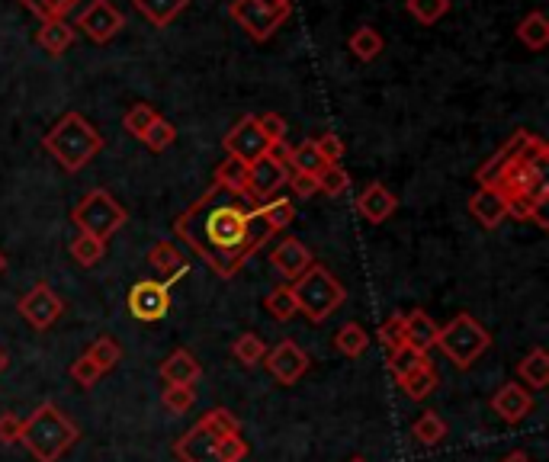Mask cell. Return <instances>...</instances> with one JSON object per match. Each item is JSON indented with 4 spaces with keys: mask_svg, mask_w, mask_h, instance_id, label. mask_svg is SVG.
Instances as JSON below:
<instances>
[{
    "mask_svg": "<svg viewBox=\"0 0 549 462\" xmlns=\"http://www.w3.org/2000/svg\"><path fill=\"white\" fill-rule=\"evenodd\" d=\"M174 235L212 273L232 280L248 264V257L261 251L273 231L257 215V203L248 193H232L212 183L193 206L174 219Z\"/></svg>",
    "mask_w": 549,
    "mask_h": 462,
    "instance_id": "1",
    "label": "cell"
},
{
    "mask_svg": "<svg viewBox=\"0 0 549 462\" xmlns=\"http://www.w3.org/2000/svg\"><path fill=\"white\" fill-rule=\"evenodd\" d=\"M549 148L533 132H517L511 142L495 151L479 167V187L495 190L505 199V212L517 222H533L537 228H549V180H546Z\"/></svg>",
    "mask_w": 549,
    "mask_h": 462,
    "instance_id": "2",
    "label": "cell"
},
{
    "mask_svg": "<svg viewBox=\"0 0 549 462\" xmlns=\"http://www.w3.org/2000/svg\"><path fill=\"white\" fill-rule=\"evenodd\" d=\"M81 430L55 402H42L29 418L23 421L20 443L36 462H58L74 443H78Z\"/></svg>",
    "mask_w": 549,
    "mask_h": 462,
    "instance_id": "3",
    "label": "cell"
},
{
    "mask_svg": "<svg viewBox=\"0 0 549 462\" xmlns=\"http://www.w3.org/2000/svg\"><path fill=\"white\" fill-rule=\"evenodd\" d=\"M42 145L68 174H78L103 151V138L81 113H65L45 132Z\"/></svg>",
    "mask_w": 549,
    "mask_h": 462,
    "instance_id": "4",
    "label": "cell"
},
{
    "mask_svg": "<svg viewBox=\"0 0 549 462\" xmlns=\"http://www.w3.org/2000/svg\"><path fill=\"white\" fill-rule=\"evenodd\" d=\"M289 289H293L296 312L302 318H309L312 325H322V321H328L347 299L344 283L322 264H312L299 276V280H293V286Z\"/></svg>",
    "mask_w": 549,
    "mask_h": 462,
    "instance_id": "5",
    "label": "cell"
},
{
    "mask_svg": "<svg viewBox=\"0 0 549 462\" xmlns=\"http://www.w3.org/2000/svg\"><path fill=\"white\" fill-rule=\"evenodd\" d=\"M71 222H74V228L84 231V235H90V238L110 241L116 231L129 222V212L106 190H90L87 196L78 199V206L71 209Z\"/></svg>",
    "mask_w": 549,
    "mask_h": 462,
    "instance_id": "6",
    "label": "cell"
},
{
    "mask_svg": "<svg viewBox=\"0 0 549 462\" xmlns=\"http://www.w3.org/2000/svg\"><path fill=\"white\" fill-rule=\"evenodd\" d=\"M437 347L456 369H469L488 347H492V334H488L472 315L460 312L447 328H440Z\"/></svg>",
    "mask_w": 549,
    "mask_h": 462,
    "instance_id": "7",
    "label": "cell"
},
{
    "mask_svg": "<svg viewBox=\"0 0 549 462\" xmlns=\"http://www.w3.org/2000/svg\"><path fill=\"white\" fill-rule=\"evenodd\" d=\"M289 10L293 7L270 4V0H232V4H228L232 20L257 42H267L273 33H277L283 20L289 17Z\"/></svg>",
    "mask_w": 549,
    "mask_h": 462,
    "instance_id": "8",
    "label": "cell"
},
{
    "mask_svg": "<svg viewBox=\"0 0 549 462\" xmlns=\"http://www.w3.org/2000/svg\"><path fill=\"white\" fill-rule=\"evenodd\" d=\"M122 26H126V17H122V10L113 0H90L78 13V20H74V29H81L87 39H94L100 45L116 39L122 33Z\"/></svg>",
    "mask_w": 549,
    "mask_h": 462,
    "instance_id": "9",
    "label": "cell"
},
{
    "mask_svg": "<svg viewBox=\"0 0 549 462\" xmlns=\"http://www.w3.org/2000/svg\"><path fill=\"white\" fill-rule=\"evenodd\" d=\"M129 315L145 325H155L167 312H171V286H164L161 280H139L129 289Z\"/></svg>",
    "mask_w": 549,
    "mask_h": 462,
    "instance_id": "10",
    "label": "cell"
},
{
    "mask_svg": "<svg viewBox=\"0 0 549 462\" xmlns=\"http://www.w3.org/2000/svg\"><path fill=\"white\" fill-rule=\"evenodd\" d=\"M17 312L23 315V321L33 331H49L61 318V312H65V302L55 296L49 283H36L26 296H20Z\"/></svg>",
    "mask_w": 549,
    "mask_h": 462,
    "instance_id": "11",
    "label": "cell"
},
{
    "mask_svg": "<svg viewBox=\"0 0 549 462\" xmlns=\"http://www.w3.org/2000/svg\"><path fill=\"white\" fill-rule=\"evenodd\" d=\"M225 154L228 158H238L244 164H254V161H261L264 154L270 151V142H267V135L261 132V126H257V116H244L238 119L232 129H228L225 135Z\"/></svg>",
    "mask_w": 549,
    "mask_h": 462,
    "instance_id": "12",
    "label": "cell"
},
{
    "mask_svg": "<svg viewBox=\"0 0 549 462\" xmlns=\"http://www.w3.org/2000/svg\"><path fill=\"white\" fill-rule=\"evenodd\" d=\"M261 363H267V373L280 385H296L305 373H309V353H305L296 341H280Z\"/></svg>",
    "mask_w": 549,
    "mask_h": 462,
    "instance_id": "13",
    "label": "cell"
},
{
    "mask_svg": "<svg viewBox=\"0 0 549 462\" xmlns=\"http://www.w3.org/2000/svg\"><path fill=\"white\" fill-rule=\"evenodd\" d=\"M286 177H289V167H283L280 161H273L270 154H264L261 161H254L248 167V196L257 206L267 203V199L277 196L280 187H286Z\"/></svg>",
    "mask_w": 549,
    "mask_h": 462,
    "instance_id": "14",
    "label": "cell"
},
{
    "mask_svg": "<svg viewBox=\"0 0 549 462\" xmlns=\"http://www.w3.org/2000/svg\"><path fill=\"white\" fill-rule=\"evenodd\" d=\"M492 411L511 427L524 424L530 418V411H533V395H530V389H524L521 382H505L492 395Z\"/></svg>",
    "mask_w": 549,
    "mask_h": 462,
    "instance_id": "15",
    "label": "cell"
},
{
    "mask_svg": "<svg viewBox=\"0 0 549 462\" xmlns=\"http://www.w3.org/2000/svg\"><path fill=\"white\" fill-rule=\"evenodd\" d=\"M216 446H219V440L212 437L203 424H193L174 440V456L180 462H219Z\"/></svg>",
    "mask_w": 549,
    "mask_h": 462,
    "instance_id": "16",
    "label": "cell"
},
{
    "mask_svg": "<svg viewBox=\"0 0 549 462\" xmlns=\"http://www.w3.org/2000/svg\"><path fill=\"white\" fill-rule=\"evenodd\" d=\"M270 264L280 276H286V280H299V276L315 264V257L299 238H283L277 248L270 251Z\"/></svg>",
    "mask_w": 549,
    "mask_h": 462,
    "instance_id": "17",
    "label": "cell"
},
{
    "mask_svg": "<svg viewBox=\"0 0 549 462\" xmlns=\"http://www.w3.org/2000/svg\"><path fill=\"white\" fill-rule=\"evenodd\" d=\"M148 264L158 270L164 286H174L190 270L187 254H183L174 241H155V244H151V248H148Z\"/></svg>",
    "mask_w": 549,
    "mask_h": 462,
    "instance_id": "18",
    "label": "cell"
},
{
    "mask_svg": "<svg viewBox=\"0 0 549 462\" xmlns=\"http://www.w3.org/2000/svg\"><path fill=\"white\" fill-rule=\"evenodd\" d=\"M395 209H399V199H395V193H389L386 183H379V180L366 183L363 193L357 196V212L370 225H383Z\"/></svg>",
    "mask_w": 549,
    "mask_h": 462,
    "instance_id": "19",
    "label": "cell"
},
{
    "mask_svg": "<svg viewBox=\"0 0 549 462\" xmlns=\"http://www.w3.org/2000/svg\"><path fill=\"white\" fill-rule=\"evenodd\" d=\"M158 373H161L164 385H196L203 376V366L187 347H177V350H171V357L158 366Z\"/></svg>",
    "mask_w": 549,
    "mask_h": 462,
    "instance_id": "20",
    "label": "cell"
},
{
    "mask_svg": "<svg viewBox=\"0 0 549 462\" xmlns=\"http://www.w3.org/2000/svg\"><path fill=\"white\" fill-rule=\"evenodd\" d=\"M440 325L427 312H408L405 315V347L415 353H431L437 347Z\"/></svg>",
    "mask_w": 549,
    "mask_h": 462,
    "instance_id": "21",
    "label": "cell"
},
{
    "mask_svg": "<svg viewBox=\"0 0 549 462\" xmlns=\"http://www.w3.org/2000/svg\"><path fill=\"white\" fill-rule=\"evenodd\" d=\"M469 215H472V219H476L482 228L495 231L501 222L508 219V212H505V199H501L495 190L479 187L476 193L469 196Z\"/></svg>",
    "mask_w": 549,
    "mask_h": 462,
    "instance_id": "22",
    "label": "cell"
},
{
    "mask_svg": "<svg viewBox=\"0 0 549 462\" xmlns=\"http://www.w3.org/2000/svg\"><path fill=\"white\" fill-rule=\"evenodd\" d=\"M395 382L402 385V392L411 398V402H424V398H431V395H434V389L440 385L437 369H434V363H431V360H424V363H418V366H411L408 373H402Z\"/></svg>",
    "mask_w": 549,
    "mask_h": 462,
    "instance_id": "23",
    "label": "cell"
},
{
    "mask_svg": "<svg viewBox=\"0 0 549 462\" xmlns=\"http://www.w3.org/2000/svg\"><path fill=\"white\" fill-rule=\"evenodd\" d=\"M74 39H78V29H74L68 20H45L36 33V42L49 55H65L74 45Z\"/></svg>",
    "mask_w": 549,
    "mask_h": 462,
    "instance_id": "24",
    "label": "cell"
},
{
    "mask_svg": "<svg viewBox=\"0 0 549 462\" xmlns=\"http://www.w3.org/2000/svg\"><path fill=\"white\" fill-rule=\"evenodd\" d=\"M514 373H517V379H524L527 389H533V392L546 389L549 385V353L543 347H533L527 357L514 366Z\"/></svg>",
    "mask_w": 549,
    "mask_h": 462,
    "instance_id": "25",
    "label": "cell"
},
{
    "mask_svg": "<svg viewBox=\"0 0 549 462\" xmlns=\"http://www.w3.org/2000/svg\"><path fill=\"white\" fill-rule=\"evenodd\" d=\"M187 4H190V0H132V7L139 10L155 29L171 26L180 13L187 10Z\"/></svg>",
    "mask_w": 549,
    "mask_h": 462,
    "instance_id": "26",
    "label": "cell"
},
{
    "mask_svg": "<svg viewBox=\"0 0 549 462\" xmlns=\"http://www.w3.org/2000/svg\"><path fill=\"white\" fill-rule=\"evenodd\" d=\"M514 36H517V42H524V49L543 52L549 45V20H546V13H540V10L527 13V17L517 23Z\"/></svg>",
    "mask_w": 549,
    "mask_h": 462,
    "instance_id": "27",
    "label": "cell"
},
{
    "mask_svg": "<svg viewBox=\"0 0 549 462\" xmlns=\"http://www.w3.org/2000/svg\"><path fill=\"white\" fill-rule=\"evenodd\" d=\"M366 347H370V334H366V328L357 325V321H350V325L338 328V334H334V350L344 353L350 360L363 357Z\"/></svg>",
    "mask_w": 549,
    "mask_h": 462,
    "instance_id": "28",
    "label": "cell"
},
{
    "mask_svg": "<svg viewBox=\"0 0 549 462\" xmlns=\"http://www.w3.org/2000/svg\"><path fill=\"white\" fill-rule=\"evenodd\" d=\"M383 45H386L383 36H379L373 26L354 29V33H350V39H347V49L354 52L357 61H376L379 52H383Z\"/></svg>",
    "mask_w": 549,
    "mask_h": 462,
    "instance_id": "29",
    "label": "cell"
},
{
    "mask_svg": "<svg viewBox=\"0 0 549 462\" xmlns=\"http://www.w3.org/2000/svg\"><path fill=\"white\" fill-rule=\"evenodd\" d=\"M68 251H71V257H74V264L90 270V267H97L100 260H103V254H106V241L90 238V235H84V231H78V235L71 238Z\"/></svg>",
    "mask_w": 549,
    "mask_h": 462,
    "instance_id": "30",
    "label": "cell"
},
{
    "mask_svg": "<svg viewBox=\"0 0 549 462\" xmlns=\"http://www.w3.org/2000/svg\"><path fill=\"white\" fill-rule=\"evenodd\" d=\"M325 158L318 154V148H315V142L312 138H305L302 145H296L293 151H289V171H299V174H312V177H318L325 171Z\"/></svg>",
    "mask_w": 549,
    "mask_h": 462,
    "instance_id": "31",
    "label": "cell"
},
{
    "mask_svg": "<svg viewBox=\"0 0 549 462\" xmlns=\"http://www.w3.org/2000/svg\"><path fill=\"white\" fill-rule=\"evenodd\" d=\"M257 215L264 219V225L277 235V231L289 228L296 219V206H293V199H270V203H261L257 206Z\"/></svg>",
    "mask_w": 549,
    "mask_h": 462,
    "instance_id": "32",
    "label": "cell"
},
{
    "mask_svg": "<svg viewBox=\"0 0 549 462\" xmlns=\"http://www.w3.org/2000/svg\"><path fill=\"white\" fill-rule=\"evenodd\" d=\"M216 183L232 193H248V164L238 158H225L216 167Z\"/></svg>",
    "mask_w": 549,
    "mask_h": 462,
    "instance_id": "33",
    "label": "cell"
},
{
    "mask_svg": "<svg viewBox=\"0 0 549 462\" xmlns=\"http://www.w3.org/2000/svg\"><path fill=\"white\" fill-rule=\"evenodd\" d=\"M200 424H203L216 440L241 434V421H238L228 408H209V411L203 414V418H200Z\"/></svg>",
    "mask_w": 549,
    "mask_h": 462,
    "instance_id": "34",
    "label": "cell"
},
{
    "mask_svg": "<svg viewBox=\"0 0 549 462\" xmlns=\"http://www.w3.org/2000/svg\"><path fill=\"white\" fill-rule=\"evenodd\" d=\"M411 437H415L421 446H437L440 440L447 437V424L440 421L437 411H424L421 418L415 421V427H411Z\"/></svg>",
    "mask_w": 549,
    "mask_h": 462,
    "instance_id": "35",
    "label": "cell"
},
{
    "mask_svg": "<svg viewBox=\"0 0 549 462\" xmlns=\"http://www.w3.org/2000/svg\"><path fill=\"white\" fill-rule=\"evenodd\" d=\"M232 357L241 363V366H257L264 357H267V344L261 341L257 334H241L235 337V344H232Z\"/></svg>",
    "mask_w": 549,
    "mask_h": 462,
    "instance_id": "36",
    "label": "cell"
},
{
    "mask_svg": "<svg viewBox=\"0 0 549 462\" xmlns=\"http://www.w3.org/2000/svg\"><path fill=\"white\" fill-rule=\"evenodd\" d=\"M405 7L421 26H434L450 13V0H405Z\"/></svg>",
    "mask_w": 549,
    "mask_h": 462,
    "instance_id": "37",
    "label": "cell"
},
{
    "mask_svg": "<svg viewBox=\"0 0 549 462\" xmlns=\"http://www.w3.org/2000/svg\"><path fill=\"white\" fill-rule=\"evenodd\" d=\"M139 142H145L151 151H164V148H171L174 142H177V129H174V122H167L164 116H158L151 126L145 129V135L139 138Z\"/></svg>",
    "mask_w": 549,
    "mask_h": 462,
    "instance_id": "38",
    "label": "cell"
},
{
    "mask_svg": "<svg viewBox=\"0 0 549 462\" xmlns=\"http://www.w3.org/2000/svg\"><path fill=\"white\" fill-rule=\"evenodd\" d=\"M264 308L277 318V321H293L299 312H296V299H293V289L289 286H277L270 292V296L264 299Z\"/></svg>",
    "mask_w": 549,
    "mask_h": 462,
    "instance_id": "39",
    "label": "cell"
},
{
    "mask_svg": "<svg viewBox=\"0 0 549 462\" xmlns=\"http://www.w3.org/2000/svg\"><path fill=\"white\" fill-rule=\"evenodd\" d=\"M87 357L100 366V373H110V369H116V363L122 360V347L113 341V337H97V341L90 344Z\"/></svg>",
    "mask_w": 549,
    "mask_h": 462,
    "instance_id": "40",
    "label": "cell"
},
{
    "mask_svg": "<svg viewBox=\"0 0 549 462\" xmlns=\"http://www.w3.org/2000/svg\"><path fill=\"white\" fill-rule=\"evenodd\" d=\"M26 10H33L36 17L45 20H65L68 13L78 7V0H20Z\"/></svg>",
    "mask_w": 549,
    "mask_h": 462,
    "instance_id": "41",
    "label": "cell"
},
{
    "mask_svg": "<svg viewBox=\"0 0 549 462\" xmlns=\"http://www.w3.org/2000/svg\"><path fill=\"white\" fill-rule=\"evenodd\" d=\"M155 119H158L155 106H151V103H135L132 110H129L126 116H122V129H126L132 138H142V135H145V129H148Z\"/></svg>",
    "mask_w": 549,
    "mask_h": 462,
    "instance_id": "42",
    "label": "cell"
},
{
    "mask_svg": "<svg viewBox=\"0 0 549 462\" xmlns=\"http://www.w3.org/2000/svg\"><path fill=\"white\" fill-rule=\"evenodd\" d=\"M161 402L171 414H187L196 405V392H193V385H167Z\"/></svg>",
    "mask_w": 549,
    "mask_h": 462,
    "instance_id": "43",
    "label": "cell"
},
{
    "mask_svg": "<svg viewBox=\"0 0 549 462\" xmlns=\"http://www.w3.org/2000/svg\"><path fill=\"white\" fill-rule=\"evenodd\" d=\"M376 334H379V344L386 347V353L405 347V315H389Z\"/></svg>",
    "mask_w": 549,
    "mask_h": 462,
    "instance_id": "44",
    "label": "cell"
},
{
    "mask_svg": "<svg viewBox=\"0 0 549 462\" xmlns=\"http://www.w3.org/2000/svg\"><path fill=\"white\" fill-rule=\"evenodd\" d=\"M315 180H318V190H322L325 196H341L350 187V177L341 164H328Z\"/></svg>",
    "mask_w": 549,
    "mask_h": 462,
    "instance_id": "45",
    "label": "cell"
},
{
    "mask_svg": "<svg viewBox=\"0 0 549 462\" xmlns=\"http://www.w3.org/2000/svg\"><path fill=\"white\" fill-rule=\"evenodd\" d=\"M68 373H71L74 382L81 385V389H94V385L100 382V376H103V373H100V366H97L94 360H90L87 353H81V357L71 363Z\"/></svg>",
    "mask_w": 549,
    "mask_h": 462,
    "instance_id": "46",
    "label": "cell"
},
{
    "mask_svg": "<svg viewBox=\"0 0 549 462\" xmlns=\"http://www.w3.org/2000/svg\"><path fill=\"white\" fill-rule=\"evenodd\" d=\"M389 373L399 379L402 373H408L411 366H418V363H424V360H431L427 353H415V350H408V347H399V350H392L389 353Z\"/></svg>",
    "mask_w": 549,
    "mask_h": 462,
    "instance_id": "47",
    "label": "cell"
},
{
    "mask_svg": "<svg viewBox=\"0 0 549 462\" xmlns=\"http://www.w3.org/2000/svg\"><path fill=\"white\" fill-rule=\"evenodd\" d=\"M216 453H219V462H244L251 453V446L241 434H235V437H222L219 446H216Z\"/></svg>",
    "mask_w": 549,
    "mask_h": 462,
    "instance_id": "48",
    "label": "cell"
},
{
    "mask_svg": "<svg viewBox=\"0 0 549 462\" xmlns=\"http://www.w3.org/2000/svg\"><path fill=\"white\" fill-rule=\"evenodd\" d=\"M312 142H315L318 154L325 158V164H338L344 158V138L338 132H325V135L312 138Z\"/></svg>",
    "mask_w": 549,
    "mask_h": 462,
    "instance_id": "49",
    "label": "cell"
},
{
    "mask_svg": "<svg viewBox=\"0 0 549 462\" xmlns=\"http://www.w3.org/2000/svg\"><path fill=\"white\" fill-rule=\"evenodd\" d=\"M257 126H261V132L267 135V142H270V145L286 142V119H283L280 113H264V116H257Z\"/></svg>",
    "mask_w": 549,
    "mask_h": 462,
    "instance_id": "50",
    "label": "cell"
},
{
    "mask_svg": "<svg viewBox=\"0 0 549 462\" xmlns=\"http://www.w3.org/2000/svg\"><path fill=\"white\" fill-rule=\"evenodd\" d=\"M286 183H289V187H293V193H296L299 199H309V196H315V193H318V180H315L312 174L289 171Z\"/></svg>",
    "mask_w": 549,
    "mask_h": 462,
    "instance_id": "51",
    "label": "cell"
},
{
    "mask_svg": "<svg viewBox=\"0 0 549 462\" xmlns=\"http://www.w3.org/2000/svg\"><path fill=\"white\" fill-rule=\"evenodd\" d=\"M23 434V418L17 414H0V443L10 446V443H20Z\"/></svg>",
    "mask_w": 549,
    "mask_h": 462,
    "instance_id": "52",
    "label": "cell"
},
{
    "mask_svg": "<svg viewBox=\"0 0 549 462\" xmlns=\"http://www.w3.org/2000/svg\"><path fill=\"white\" fill-rule=\"evenodd\" d=\"M501 462H533V456L524 450H511L508 456H501Z\"/></svg>",
    "mask_w": 549,
    "mask_h": 462,
    "instance_id": "53",
    "label": "cell"
},
{
    "mask_svg": "<svg viewBox=\"0 0 549 462\" xmlns=\"http://www.w3.org/2000/svg\"><path fill=\"white\" fill-rule=\"evenodd\" d=\"M4 369H7V353L0 350V373H4Z\"/></svg>",
    "mask_w": 549,
    "mask_h": 462,
    "instance_id": "54",
    "label": "cell"
},
{
    "mask_svg": "<svg viewBox=\"0 0 549 462\" xmlns=\"http://www.w3.org/2000/svg\"><path fill=\"white\" fill-rule=\"evenodd\" d=\"M4 270H7V254L0 251V273H4Z\"/></svg>",
    "mask_w": 549,
    "mask_h": 462,
    "instance_id": "55",
    "label": "cell"
},
{
    "mask_svg": "<svg viewBox=\"0 0 549 462\" xmlns=\"http://www.w3.org/2000/svg\"><path fill=\"white\" fill-rule=\"evenodd\" d=\"M270 4H283V7H293V0H270Z\"/></svg>",
    "mask_w": 549,
    "mask_h": 462,
    "instance_id": "56",
    "label": "cell"
},
{
    "mask_svg": "<svg viewBox=\"0 0 549 462\" xmlns=\"http://www.w3.org/2000/svg\"><path fill=\"white\" fill-rule=\"evenodd\" d=\"M350 462H370V459H363V456H354V459H350Z\"/></svg>",
    "mask_w": 549,
    "mask_h": 462,
    "instance_id": "57",
    "label": "cell"
}]
</instances>
